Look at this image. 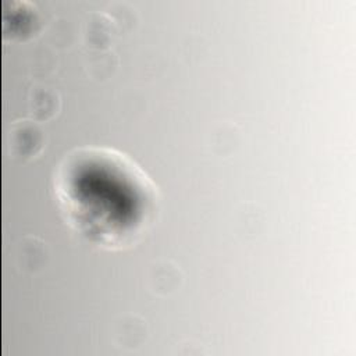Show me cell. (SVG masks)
<instances>
[{
    "mask_svg": "<svg viewBox=\"0 0 356 356\" xmlns=\"http://www.w3.org/2000/svg\"><path fill=\"white\" fill-rule=\"evenodd\" d=\"M53 191L65 222L104 249L139 242L154 224L160 195L127 154L106 146L75 147L58 163Z\"/></svg>",
    "mask_w": 356,
    "mask_h": 356,
    "instance_id": "obj_1",
    "label": "cell"
}]
</instances>
